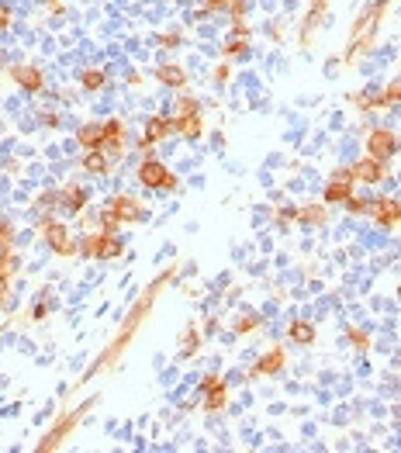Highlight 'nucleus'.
I'll list each match as a JSON object with an SVG mask.
<instances>
[{"label":"nucleus","mask_w":401,"mask_h":453,"mask_svg":"<svg viewBox=\"0 0 401 453\" xmlns=\"http://www.w3.org/2000/svg\"><path fill=\"white\" fill-rule=\"evenodd\" d=\"M377 101H381V108H388V104H401V80L388 83V87L377 94Z\"/></svg>","instance_id":"nucleus-28"},{"label":"nucleus","mask_w":401,"mask_h":453,"mask_svg":"<svg viewBox=\"0 0 401 453\" xmlns=\"http://www.w3.org/2000/svg\"><path fill=\"white\" fill-rule=\"evenodd\" d=\"M367 211H370V218L381 222L384 229L401 225V198H377V201L367 205Z\"/></svg>","instance_id":"nucleus-10"},{"label":"nucleus","mask_w":401,"mask_h":453,"mask_svg":"<svg viewBox=\"0 0 401 453\" xmlns=\"http://www.w3.org/2000/svg\"><path fill=\"white\" fill-rule=\"evenodd\" d=\"M80 87L83 90H101V87H104V70H83Z\"/></svg>","instance_id":"nucleus-27"},{"label":"nucleus","mask_w":401,"mask_h":453,"mask_svg":"<svg viewBox=\"0 0 401 453\" xmlns=\"http://www.w3.org/2000/svg\"><path fill=\"white\" fill-rule=\"evenodd\" d=\"M353 184H357L353 166H339V170L329 177V184H325V191H322V201H325V205H339V201H346V198L353 194Z\"/></svg>","instance_id":"nucleus-6"},{"label":"nucleus","mask_w":401,"mask_h":453,"mask_svg":"<svg viewBox=\"0 0 401 453\" xmlns=\"http://www.w3.org/2000/svg\"><path fill=\"white\" fill-rule=\"evenodd\" d=\"M388 4H391V0H370V4H367V7L360 11V18H357V25H353V32H350L346 63H353V59L360 56L363 49L374 42V35H377V25H381V18H384Z\"/></svg>","instance_id":"nucleus-2"},{"label":"nucleus","mask_w":401,"mask_h":453,"mask_svg":"<svg viewBox=\"0 0 401 453\" xmlns=\"http://www.w3.org/2000/svg\"><path fill=\"white\" fill-rule=\"evenodd\" d=\"M156 80L166 83V87H173V90H184V87H187V73H184V66H177V63H160V66H156Z\"/></svg>","instance_id":"nucleus-17"},{"label":"nucleus","mask_w":401,"mask_h":453,"mask_svg":"<svg viewBox=\"0 0 401 453\" xmlns=\"http://www.w3.org/2000/svg\"><path fill=\"white\" fill-rule=\"evenodd\" d=\"M198 343H200V332L194 326H187V336H184V346H180V357L184 360H191L194 353H198Z\"/></svg>","instance_id":"nucleus-26"},{"label":"nucleus","mask_w":401,"mask_h":453,"mask_svg":"<svg viewBox=\"0 0 401 453\" xmlns=\"http://www.w3.org/2000/svg\"><path fill=\"white\" fill-rule=\"evenodd\" d=\"M253 329H260V315H253V312H246L239 322H236V332L239 336H246V332H253Z\"/></svg>","instance_id":"nucleus-30"},{"label":"nucleus","mask_w":401,"mask_h":453,"mask_svg":"<svg viewBox=\"0 0 401 453\" xmlns=\"http://www.w3.org/2000/svg\"><path fill=\"white\" fill-rule=\"evenodd\" d=\"M325 7H329V0H312V7H308V14H305V25H301V42H305V45H308V39H312V32L319 28Z\"/></svg>","instance_id":"nucleus-19"},{"label":"nucleus","mask_w":401,"mask_h":453,"mask_svg":"<svg viewBox=\"0 0 401 453\" xmlns=\"http://www.w3.org/2000/svg\"><path fill=\"white\" fill-rule=\"evenodd\" d=\"M173 277H177V267H170V270H163L160 277H156V281H153V284L146 288V294H142V298L135 301V308H132V312L125 315V322H121V332H118V336H115V343H111V346H108V350L101 353V360H97V364L90 367V374H97V371H104V367H111V364L118 360L121 353H125V346H128V343L135 339V329H139V326L146 322V315L153 312V305H156V298H160V291L166 288V284H170ZM90 374H87V377H90Z\"/></svg>","instance_id":"nucleus-1"},{"label":"nucleus","mask_w":401,"mask_h":453,"mask_svg":"<svg viewBox=\"0 0 401 453\" xmlns=\"http://www.w3.org/2000/svg\"><path fill=\"white\" fill-rule=\"evenodd\" d=\"M14 267H18V260H14V253H11V243H0V274L11 277Z\"/></svg>","instance_id":"nucleus-29"},{"label":"nucleus","mask_w":401,"mask_h":453,"mask_svg":"<svg viewBox=\"0 0 401 453\" xmlns=\"http://www.w3.org/2000/svg\"><path fill=\"white\" fill-rule=\"evenodd\" d=\"M11 18H14V14H11V7L0 0V32H4V28H11Z\"/></svg>","instance_id":"nucleus-36"},{"label":"nucleus","mask_w":401,"mask_h":453,"mask_svg":"<svg viewBox=\"0 0 401 453\" xmlns=\"http://www.w3.org/2000/svg\"><path fill=\"white\" fill-rule=\"evenodd\" d=\"M170 122H173V132L184 135V139H200V132H204L200 111H191V115H170Z\"/></svg>","instance_id":"nucleus-16"},{"label":"nucleus","mask_w":401,"mask_h":453,"mask_svg":"<svg viewBox=\"0 0 401 453\" xmlns=\"http://www.w3.org/2000/svg\"><path fill=\"white\" fill-rule=\"evenodd\" d=\"M104 156H121L125 153V125L118 118H108L104 122V146H101Z\"/></svg>","instance_id":"nucleus-13"},{"label":"nucleus","mask_w":401,"mask_h":453,"mask_svg":"<svg viewBox=\"0 0 401 453\" xmlns=\"http://www.w3.org/2000/svg\"><path fill=\"white\" fill-rule=\"evenodd\" d=\"M173 132V122L166 118V115H153L149 122H146V132H142V139H139V149L146 153L149 146H156V142H163L166 135Z\"/></svg>","instance_id":"nucleus-12"},{"label":"nucleus","mask_w":401,"mask_h":453,"mask_svg":"<svg viewBox=\"0 0 401 453\" xmlns=\"http://www.w3.org/2000/svg\"><path fill=\"white\" fill-rule=\"evenodd\" d=\"M139 180L146 184V187H153V191H177V173H170L163 163L156 160H146V163L139 166Z\"/></svg>","instance_id":"nucleus-9"},{"label":"nucleus","mask_w":401,"mask_h":453,"mask_svg":"<svg viewBox=\"0 0 401 453\" xmlns=\"http://www.w3.org/2000/svg\"><path fill=\"white\" fill-rule=\"evenodd\" d=\"M77 142H80L87 153H90V149H101V146H104V125H80Z\"/></svg>","instance_id":"nucleus-20"},{"label":"nucleus","mask_w":401,"mask_h":453,"mask_svg":"<svg viewBox=\"0 0 401 453\" xmlns=\"http://www.w3.org/2000/svg\"><path fill=\"white\" fill-rule=\"evenodd\" d=\"M249 56V35H236L232 42H225V59H246Z\"/></svg>","instance_id":"nucleus-24"},{"label":"nucleus","mask_w":401,"mask_h":453,"mask_svg":"<svg viewBox=\"0 0 401 453\" xmlns=\"http://www.w3.org/2000/svg\"><path fill=\"white\" fill-rule=\"evenodd\" d=\"M39 229H42V236H45V243H49V249H52V253H59V256L77 253L73 239H70V232H66V225H63V222H56L52 215H49V218H42Z\"/></svg>","instance_id":"nucleus-7"},{"label":"nucleus","mask_w":401,"mask_h":453,"mask_svg":"<svg viewBox=\"0 0 401 453\" xmlns=\"http://www.w3.org/2000/svg\"><path fill=\"white\" fill-rule=\"evenodd\" d=\"M225 73H229V66H225V63H222V66H218V70H215V80L222 83V80H225Z\"/></svg>","instance_id":"nucleus-39"},{"label":"nucleus","mask_w":401,"mask_h":453,"mask_svg":"<svg viewBox=\"0 0 401 453\" xmlns=\"http://www.w3.org/2000/svg\"><path fill=\"white\" fill-rule=\"evenodd\" d=\"M236 0H204V14H211V11H229Z\"/></svg>","instance_id":"nucleus-34"},{"label":"nucleus","mask_w":401,"mask_h":453,"mask_svg":"<svg viewBox=\"0 0 401 453\" xmlns=\"http://www.w3.org/2000/svg\"><path fill=\"white\" fill-rule=\"evenodd\" d=\"M225 402H229V388H215V391H208V398H204V412H222Z\"/></svg>","instance_id":"nucleus-25"},{"label":"nucleus","mask_w":401,"mask_h":453,"mask_svg":"<svg viewBox=\"0 0 401 453\" xmlns=\"http://www.w3.org/2000/svg\"><path fill=\"white\" fill-rule=\"evenodd\" d=\"M163 45V49H177V45H180V42H184V35H180V32H173V35H160V39H156Z\"/></svg>","instance_id":"nucleus-35"},{"label":"nucleus","mask_w":401,"mask_h":453,"mask_svg":"<svg viewBox=\"0 0 401 453\" xmlns=\"http://www.w3.org/2000/svg\"><path fill=\"white\" fill-rule=\"evenodd\" d=\"M215 388H225L222 374H204V377H200V391L208 395V391H215Z\"/></svg>","instance_id":"nucleus-31"},{"label":"nucleus","mask_w":401,"mask_h":453,"mask_svg":"<svg viewBox=\"0 0 401 453\" xmlns=\"http://www.w3.org/2000/svg\"><path fill=\"white\" fill-rule=\"evenodd\" d=\"M90 405H94V402H90ZM90 405H80L77 412H70V415H66V419H59V422H56V426H52V429H49L45 436H42L39 450H42V453H52V450H59V447H63V440H66V436H70V433L77 429V422H80V419H83V412H87Z\"/></svg>","instance_id":"nucleus-5"},{"label":"nucleus","mask_w":401,"mask_h":453,"mask_svg":"<svg viewBox=\"0 0 401 453\" xmlns=\"http://www.w3.org/2000/svg\"><path fill=\"white\" fill-rule=\"evenodd\" d=\"M329 215H325V205H305L298 208V222H305V225H322Z\"/></svg>","instance_id":"nucleus-22"},{"label":"nucleus","mask_w":401,"mask_h":453,"mask_svg":"<svg viewBox=\"0 0 401 453\" xmlns=\"http://www.w3.org/2000/svg\"><path fill=\"white\" fill-rule=\"evenodd\" d=\"M353 177H357L360 184H381V180L388 177V166L381 163V160H374V156H367L360 163H353Z\"/></svg>","instance_id":"nucleus-14"},{"label":"nucleus","mask_w":401,"mask_h":453,"mask_svg":"<svg viewBox=\"0 0 401 453\" xmlns=\"http://www.w3.org/2000/svg\"><path fill=\"white\" fill-rule=\"evenodd\" d=\"M398 149H401L398 135L388 132V128H374V132L367 135V156H374V160H381V163H388Z\"/></svg>","instance_id":"nucleus-8"},{"label":"nucleus","mask_w":401,"mask_h":453,"mask_svg":"<svg viewBox=\"0 0 401 453\" xmlns=\"http://www.w3.org/2000/svg\"><path fill=\"white\" fill-rule=\"evenodd\" d=\"M45 4H52V7H56V0H45Z\"/></svg>","instance_id":"nucleus-40"},{"label":"nucleus","mask_w":401,"mask_h":453,"mask_svg":"<svg viewBox=\"0 0 401 453\" xmlns=\"http://www.w3.org/2000/svg\"><path fill=\"white\" fill-rule=\"evenodd\" d=\"M287 336H291V343H298V346H312V343H315V326H312L308 319H294V322L287 326Z\"/></svg>","instance_id":"nucleus-18"},{"label":"nucleus","mask_w":401,"mask_h":453,"mask_svg":"<svg viewBox=\"0 0 401 453\" xmlns=\"http://www.w3.org/2000/svg\"><path fill=\"white\" fill-rule=\"evenodd\" d=\"M284 364H287V353H284V346H274V350H267L256 364H253V371L249 377H274V374L284 371Z\"/></svg>","instance_id":"nucleus-11"},{"label":"nucleus","mask_w":401,"mask_h":453,"mask_svg":"<svg viewBox=\"0 0 401 453\" xmlns=\"http://www.w3.org/2000/svg\"><path fill=\"white\" fill-rule=\"evenodd\" d=\"M11 80L18 83L21 90H28V94H39L45 77H42V70H35V66H11Z\"/></svg>","instance_id":"nucleus-15"},{"label":"nucleus","mask_w":401,"mask_h":453,"mask_svg":"<svg viewBox=\"0 0 401 453\" xmlns=\"http://www.w3.org/2000/svg\"><path fill=\"white\" fill-rule=\"evenodd\" d=\"M80 166L87 170V173H108V156H104L101 149H90V153L83 156Z\"/></svg>","instance_id":"nucleus-23"},{"label":"nucleus","mask_w":401,"mask_h":453,"mask_svg":"<svg viewBox=\"0 0 401 453\" xmlns=\"http://www.w3.org/2000/svg\"><path fill=\"white\" fill-rule=\"evenodd\" d=\"M146 218V208L139 198H132V194H115L104 211H101V225H104V232H115L121 222H128V225H135V222H142Z\"/></svg>","instance_id":"nucleus-3"},{"label":"nucleus","mask_w":401,"mask_h":453,"mask_svg":"<svg viewBox=\"0 0 401 453\" xmlns=\"http://www.w3.org/2000/svg\"><path fill=\"white\" fill-rule=\"evenodd\" d=\"M87 256V260H118L121 256V239L115 236V232H94V236H83L80 239V246H77Z\"/></svg>","instance_id":"nucleus-4"},{"label":"nucleus","mask_w":401,"mask_h":453,"mask_svg":"<svg viewBox=\"0 0 401 453\" xmlns=\"http://www.w3.org/2000/svg\"><path fill=\"white\" fill-rule=\"evenodd\" d=\"M59 205L70 208V211H83V205H87V194H83V187H66L63 194H59Z\"/></svg>","instance_id":"nucleus-21"},{"label":"nucleus","mask_w":401,"mask_h":453,"mask_svg":"<svg viewBox=\"0 0 401 453\" xmlns=\"http://www.w3.org/2000/svg\"><path fill=\"white\" fill-rule=\"evenodd\" d=\"M274 218H277V222H291V218H298V208H284V211H277V215H274Z\"/></svg>","instance_id":"nucleus-38"},{"label":"nucleus","mask_w":401,"mask_h":453,"mask_svg":"<svg viewBox=\"0 0 401 453\" xmlns=\"http://www.w3.org/2000/svg\"><path fill=\"white\" fill-rule=\"evenodd\" d=\"M343 205L350 208L353 215H367V205H370V201H363V198H353V194H350V198H346Z\"/></svg>","instance_id":"nucleus-33"},{"label":"nucleus","mask_w":401,"mask_h":453,"mask_svg":"<svg viewBox=\"0 0 401 453\" xmlns=\"http://www.w3.org/2000/svg\"><path fill=\"white\" fill-rule=\"evenodd\" d=\"M11 236H14V225L0 218V243H11Z\"/></svg>","instance_id":"nucleus-37"},{"label":"nucleus","mask_w":401,"mask_h":453,"mask_svg":"<svg viewBox=\"0 0 401 453\" xmlns=\"http://www.w3.org/2000/svg\"><path fill=\"white\" fill-rule=\"evenodd\" d=\"M346 336H350V343H353L357 350H367V346H370V336H367L363 329H350Z\"/></svg>","instance_id":"nucleus-32"}]
</instances>
